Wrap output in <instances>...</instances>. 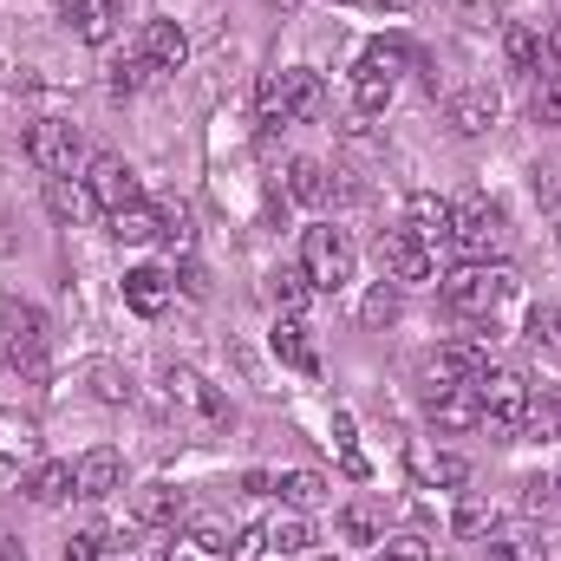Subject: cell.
I'll return each instance as SVG.
<instances>
[{
  "instance_id": "1",
  "label": "cell",
  "mask_w": 561,
  "mask_h": 561,
  "mask_svg": "<svg viewBox=\"0 0 561 561\" xmlns=\"http://www.w3.org/2000/svg\"><path fill=\"white\" fill-rule=\"evenodd\" d=\"M262 131H280V125H307V118H320L327 112V85H320V72L313 66H280L262 79Z\"/></svg>"
},
{
  "instance_id": "2",
  "label": "cell",
  "mask_w": 561,
  "mask_h": 561,
  "mask_svg": "<svg viewBox=\"0 0 561 561\" xmlns=\"http://www.w3.org/2000/svg\"><path fill=\"white\" fill-rule=\"evenodd\" d=\"M510 287H516V275L503 262H463V268L444 275V307L463 313V320H490L510 300Z\"/></svg>"
},
{
  "instance_id": "3",
  "label": "cell",
  "mask_w": 561,
  "mask_h": 561,
  "mask_svg": "<svg viewBox=\"0 0 561 561\" xmlns=\"http://www.w3.org/2000/svg\"><path fill=\"white\" fill-rule=\"evenodd\" d=\"M450 242L463 262H496L510 249V216L490 203V196H470V203H450Z\"/></svg>"
},
{
  "instance_id": "4",
  "label": "cell",
  "mask_w": 561,
  "mask_h": 561,
  "mask_svg": "<svg viewBox=\"0 0 561 561\" xmlns=\"http://www.w3.org/2000/svg\"><path fill=\"white\" fill-rule=\"evenodd\" d=\"M353 236L346 229H333V222H313L307 236H300V268H307V280L320 287V294H340L346 280H353Z\"/></svg>"
},
{
  "instance_id": "5",
  "label": "cell",
  "mask_w": 561,
  "mask_h": 561,
  "mask_svg": "<svg viewBox=\"0 0 561 561\" xmlns=\"http://www.w3.org/2000/svg\"><path fill=\"white\" fill-rule=\"evenodd\" d=\"M477 399H483V424H490V437H523L529 399H536L523 373H510V366H490V373L477 379Z\"/></svg>"
},
{
  "instance_id": "6",
  "label": "cell",
  "mask_w": 561,
  "mask_h": 561,
  "mask_svg": "<svg viewBox=\"0 0 561 561\" xmlns=\"http://www.w3.org/2000/svg\"><path fill=\"white\" fill-rule=\"evenodd\" d=\"M26 163H33L39 176H72V170L85 163L79 125H66V118H33V125H26Z\"/></svg>"
},
{
  "instance_id": "7",
  "label": "cell",
  "mask_w": 561,
  "mask_h": 561,
  "mask_svg": "<svg viewBox=\"0 0 561 561\" xmlns=\"http://www.w3.org/2000/svg\"><path fill=\"white\" fill-rule=\"evenodd\" d=\"M85 190H92V203H99L105 216H118V209L144 203L138 196V170H131L125 157H92V163H85Z\"/></svg>"
},
{
  "instance_id": "8",
  "label": "cell",
  "mask_w": 561,
  "mask_h": 561,
  "mask_svg": "<svg viewBox=\"0 0 561 561\" xmlns=\"http://www.w3.org/2000/svg\"><path fill=\"white\" fill-rule=\"evenodd\" d=\"M0 333L13 340V359L26 366V373H46V320L33 313V307H0Z\"/></svg>"
},
{
  "instance_id": "9",
  "label": "cell",
  "mask_w": 561,
  "mask_h": 561,
  "mask_svg": "<svg viewBox=\"0 0 561 561\" xmlns=\"http://www.w3.org/2000/svg\"><path fill=\"white\" fill-rule=\"evenodd\" d=\"M379 262H386L392 280H431V242H419V236L399 222V229L379 236Z\"/></svg>"
},
{
  "instance_id": "10",
  "label": "cell",
  "mask_w": 561,
  "mask_h": 561,
  "mask_svg": "<svg viewBox=\"0 0 561 561\" xmlns=\"http://www.w3.org/2000/svg\"><path fill=\"white\" fill-rule=\"evenodd\" d=\"M72 483H79L85 503H105V496L125 483V457H118L112 444H99V450H85V457L72 463Z\"/></svg>"
},
{
  "instance_id": "11",
  "label": "cell",
  "mask_w": 561,
  "mask_h": 561,
  "mask_svg": "<svg viewBox=\"0 0 561 561\" xmlns=\"http://www.w3.org/2000/svg\"><path fill=\"white\" fill-rule=\"evenodd\" d=\"M477 379H483V353H477V346H444V353L424 359V386H431V392H444V386H477Z\"/></svg>"
},
{
  "instance_id": "12",
  "label": "cell",
  "mask_w": 561,
  "mask_h": 561,
  "mask_svg": "<svg viewBox=\"0 0 561 561\" xmlns=\"http://www.w3.org/2000/svg\"><path fill=\"white\" fill-rule=\"evenodd\" d=\"M59 13L85 46H105L118 33V0H59Z\"/></svg>"
},
{
  "instance_id": "13",
  "label": "cell",
  "mask_w": 561,
  "mask_h": 561,
  "mask_svg": "<svg viewBox=\"0 0 561 561\" xmlns=\"http://www.w3.org/2000/svg\"><path fill=\"white\" fill-rule=\"evenodd\" d=\"M496 112H503V105H496V92H490V85H470V92H457V99L444 105V118H450L463 138H483V131L496 125Z\"/></svg>"
},
{
  "instance_id": "14",
  "label": "cell",
  "mask_w": 561,
  "mask_h": 561,
  "mask_svg": "<svg viewBox=\"0 0 561 561\" xmlns=\"http://www.w3.org/2000/svg\"><path fill=\"white\" fill-rule=\"evenodd\" d=\"M163 392H170V405H190V412H203L209 424L229 419V405H222V399H216V392L190 373V366H170V373H163Z\"/></svg>"
},
{
  "instance_id": "15",
  "label": "cell",
  "mask_w": 561,
  "mask_h": 561,
  "mask_svg": "<svg viewBox=\"0 0 561 561\" xmlns=\"http://www.w3.org/2000/svg\"><path fill=\"white\" fill-rule=\"evenodd\" d=\"M431 424H437V431H470V424H483L477 386H444V392H431Z\"/></svg>"
},
{
  "instance_id": "16",
  "label": "cell",
  "mask_w": 561,
  "mask_h": 561,
  "mask_svg": "<svg viewBox=\"0 0 561 561\" xmlns=\"http://www.w3.org/2000/svg\"><path fill=\"white\" fill-rule=\"evenodd\" d=\"M392 92H399V72H386L379 59H359V66H353V105H359L366 118H379V112L392 105Z\"/></svg>"
},
{
  "instance_id": "17",
  "label": "cell",
  "mask_w": 561,
  "mask_h": 561,
  "mask_svg": "<svg viewBox=\"0 0 561 561\" xmlns=\"http://www.w3.org/2000/svg\"><path fill=\"white\" fill-rule=\"evenodd\" d=\"M138 53L157 66V72H176V66L190 59V39H183V26H176V20H150V26H144V39H138Z\"/></svg>"
},
{
  "instance_id": "18",
  "label": "cell",
  "mask_w": 561,
  "mask_h": 561,
  "mask_svg": "<svg viewBox=\"0 0 561 561\" xmlns=\"http://www.w3.org/2000/svg\"><path fill=\"white\" fill-rule=\"evenodd\" d=\"M170 287H176V280L163 275V268H131V275H125V307H131L138 320H157V313L170 307Z\"/></svg>"
},
{
  "instance_id": "19",
  "label": "cell",
  "mask_w": 561,
  "mask_h": 561,
  "mask_svg": "<svg viewBox=\"0 0 561 561\" xmlns=\"http://www.w3.org/2000/svg\"><path fill=\"white\" fill-rule=\"evenodd\" d=\"M275 353H280V366H294V373H320V353H313V333H307L300 313H280L275 320Z\"/></svg>"
},
{
  "instance_id": "20",
  "label": "cell",
  "mask_w": 561,
  "mask_h": 561,
  "mask_svg": "<svg viewBox=\"0 0 561 561\" xmlns=\"http://www.w3.org/2000/svg\"><path fill=\"white\" fill-rule=\"evenodd\" d=\"M0 463H39V419L0 412Z\"/></svg>"
},
{
  "instance_id": "21",
  "label": "cell",
  "mask_w": 561,
  "mask_h": 561,
  "mask_svg": "<svg viewBox=\"0 0 561 561\" xmlns=\"http://www.w3.org/2000/svg\"><path fill=\"white\" fill-rule=\"evenodd\" d=\"M405 229H412L419 242H450V203L431 196V190L405 196Z\"/></svg>"
},
{
  "instance_id": "22",
  "label": "cell",
  "mask_w": 561,
  "mask_h": 561,
  "mask_svg": "<svg viewBox=\"0 0 561 561\" xmlns=\"http://www.w3.org/2000/svg\"><path fill=\"white\" fill-rule=\"evenodd\" d=\"M183 490H170V483H150V490H138V523L144 529H170L176 536V523H183Z\"/></svg>"
},
{
  "instance_id": "23",
  "label": "cell",
  "mask_w": 561,
  "mask_h": 561,
  "mask_svg": "<svg viewBox=\"0 0 561 561\" xmlns=\"http://www.w3.org/2000/svg\"><path fill=\"white\" fill-rule=\"evenodd\" d=\"M46 209L59 216V222H85L99 203H92V190H85V176H46Z\"/></svg>"
},
{
  "instance_id": "24",
  "label": "cell",
  "mask_w": 561,
  "mask_h": 561,
  "mask_svg": "<svg viewBox=\"0 0 561 561\" xmlns=\"http://www.w3.org/2000/svg\"><path fill=\"white\" fill-rule=\"evenodd\" d=\"M112 236H118L125 249H144V242H157V236H163V209H150V203H131V209H118V216H112Z\"/></svg>"
},
{
  "instance_id": "25",
  "label": "cell",
  "mask_w": 561,
  "mask_h": 561,
  "mask_svg": "<svg viewBox=\"0 0 561 561\" xmlns=\"http://www.w3.org/2000/svg\"><path fill=\"white\" fill-rule=\"evenodd\" d=\"M79 483H72V463H33V477H26V496L39 503V510H53V503H66Z\"/></svg>"
},
{
  "instance_id": "26",
  "label": "cell",
  "mask_w": 561,
  "mask_h": 561,
  "mask_svg": "<svg viewBox=\"0 0 561 561\" xmlns=\"http://www.w3.org/2000/svg\"><path fill=\"white\" fill-rule=\"evenodd\" d=\"M287 196L313 209V203H327V196H333V183H327V170H320L313 157H294V163H287Z\"/></svg>"
},
{
  "instance_id": "27",
  "label": "cell",
  "mask_w": 561,
  "mask_h": 561,
  "mask_svg": "<svg viewBox=\"0 0 561 561\" xmlns=\"http://www.w3.org/2000/svg\"><path fill=\"white\" fill-rule=\"evenodd\" d=\"M340 536L359 542V549H373V542H386V516H379L373 503H346V510H340Z\"/></svg>"
},
{
  "instance_id": "28",
  "label": "cell",
  "mask_w": 561,
  "mask_h": 561,
  "mask_svg": "<svg viewBox=\"0 0 561 561\" xmlns=\"http://www.w3.org/2000/svg\"><path fill=\"white\" fill-rule=\"evenodd\" d=\"M268 542H275L280 556H300V549H313V523H307V510H280L275 523H268Z\"/></svg>"
},
{
  "instance_id": "29",
  "label": "cell",
  "mask_w": 561,
  "mask_h": 561,
  "mask_svg": "<svg viewBox=\"0 0 561 561\" xmlns=\"http://www.w3.org/2000/svg\"><path fill=\"white\" fill-rule=\"evenodd\" d=\"M275 490H280V503H287V510H313V503L327 496V483H320L313 470H280Z\"/></svg>"
},
{
  "instance_id": "30",
  "label": "cell",
  "mask_w": 561,
  "mask_h": 561,
  "mask_svg": "<svg viewBox=\"0 0 561 561\" xmlns=\"http://www.w3.org/2000/svg\"><path fill=\"white\" fill-rule=\"evenodd\" d=\"M268 294H275V307H280V313H307V300H313L320 287L307 280V268H280V275H275V287H268Z\"/></svg>"
},
{
  "instance_id": "31",
  "label": "cell",
  "mask_w": 561,
  "mask_h": 561,
  "mask_svg": "<svg viewBox=\"0 0 561 561\" xmlns=\"http://www.w3.org/2000/svg\"><path fill=\"white\" fill-rule=\"evenodd\" d=\"M503 53H510V66H516V72H536V59H542L536 26H510V33H503Z\"/></svg>"
},
{
  "instance_id": "32",
  "label": "cell",
  "mask_w": 561,
  "mask_h": 561,
  "mask_svg": "<svg viewBox=\"0 0 561 561\" xmlns=\"http://www.w3.org/2000/svg\"><path fill=\"white\" fill-rule=\"evenodd\" d=\"M450 529H457V536H490V529H496V510H490L483 496H463L457 516H450Z\"/></svg>"
},
{
  "instance_id": "33",
  "label": "cell",
  "mask_w": 561,
  "mask_h": 561,
  "mask_svg": "<svg viewBox=\"0 0 561 561\" xmlns=\"http://www.w3.org/2000/svg\"><path fill=\"white\" fill-rule=\"evenodd\" d=\"M150 72H157V66H150L144 53H125V59L112 66V92H118V99H131V92H144V79H150Z\"/></svg>"
},
{
  "instance_id": "34",
  "label": "cell",
  "mask_w": 561,
  "mask_h": 561,
  "mask_svg": "<svg viewBox=\"0 0 561 561\" xmlns=\"http://www.w3.org/2000/svg\"><path fill=\"white\" fill-rule=\"evenodd\" d=\"M419 477H424V483H444V490H457V483L470 477V463L444 450V457H419Z\"/></svg>"
},
{
  "instance_id": "35",
  "label": "cell",
  "mask_w": 561,
  "mask_h": 561,
  "mask_svg": "<svg viewBox=\"0 0 561 561\" xmlns=\"http://www.w3.org/2000/svg\"><path fill=\"white\" fill-rule=\"evenodd\" d=\"M523 437H561V405H556V399H529Z\"/></svg>"
},
{
  "instance_id": "36",
  "label": "cell",
  "mask_w": 561,
  "mask_h": 561,
  "mask_svg": "<svg viewBox=\"0 0 561 561\" xmlns=\"http://www.w3.org/2000/svg\"><path fill=\"white\" fill-rule=\"evenodd\" d=\"M490 561H549V549L536 536H503V542H490Z\"/></svg>"
},
{
  "instance_id": "37",
  "label": "cell",
  "mask_w": 561,
  "mask_h": 561,
  "mask_svg": "<svg viewBox=\"0 0 561 561\" xmlns=\"http://www.w3.org/2000/svg\"><path fill=\"white\" fill-rule=\"evenodd\" d=\"M529 112H536V125H561V79H542V85H536Z\"/></svg>"
},
{
  "instance_id": "38",
  "label": "cell",
  "mask_w": 561,
  "mask_h": 561,
  "mask_svg": "<svg viewBox=\"0 0 561 561\" xmlns=\"http://www.w3.org/2000/svg\"><path fill=\"white\" fill-rule=\"evenodd\" d=\"M163 561H229V556H222V549H209V542H196V536H170Z\"/></svg>"
},
{
  "instance_id": "39",
  "label": "cell",
  "mask_w": 561,
  "mask_h": 561,
  "mask_svg": "<svg viewBox=\"0 0 561 561\" xmlns=\"http://www.w3.org/2000/svg\"><path fill=\"white\" fill-rule=\"evenodd\" d=\"M262 549H268V523H249V529L236 536V549H229V561H262Z\"/></svg>"
},
{
  "instance_id": "40",
  "label": "cell",
  "mask_w": 561,
  "mask_h": 561,
  "mask_svg": "<svg viewBox=\"0 0 561 561\" xmlns=\"http://www.w3.org/2000/svg\"><path fill=\"white\" fill-rule=\"evenodd\" d=\"M359 313H366V327H386V320H392V313H399V294H392V287H373V294H366V307H359Z\"/></svg>"
},
{
  "instance_id": "41",
  "label": "cell",
  "mask_w": 561,
  "mask_h": 561,
  "mask_svg": "<svg viewBox=\"0 0 561 561\" xmlns=\"http://www.w3.org/2000/svg\"><path fill=\"white\" fill-rule=\"evenodd\" d=\"M386 561H431L424 536H386Z\"/></svg>"
},
{
  "instance_id": "42",
  "label": "cell",
  "mask_w": 561,
  "mask_h": 561,
  "mask_svg": "<svg viewBox=\"0 0 561 561\" xmlns=\"http://www.w3.org/2000/svg\"><path fill=\"white\" fill-rule=\"evenodd\" d=\"M92 386H99V399H112V405H118V399H125V392H131V386H125V373H118V366H92Z\"/></svg>"
},
{
  "instance_id": "43",
  "label": "cell",
  "mask_w": 561,
  "mask_h": 561,
  "mask_svg": "<svg viewBox=\"0 0 561 561\" xmlns=\"http://www.w3.org/2000/svg\"><path fill=\"white\" fill-rule=\"evenodd\" d=\"M99 556H105V549H99L92 536H79V542H72V549H66V556H59V561H99Z\"/></svg>"
},
{
  "instance_id": "44",
  "label": "cell",
  "mask_w": 561,
  "mask_h": 561,
  "mask_svg": "<svg viewBox=\"0 0 561 561\" xmlns=\"http://www.w3.org/2000/svg\"><path fill=\"white\" fill-rule=\"evenodd\" d=\"M0 561H26V549L20 542H0Z\"/></svg>"
},
{
  "instance_id": "45",
  "label": "cell",
  "mask_w": 561,
  "mask_h": 561,
  "mask_svg": "<svg viewBox=\"0 0 561 561\" xmlns=\"http://www.w3.org/2000/svg\"><path fill=\"white\" fill-rule=\"evenodd\" d=\"M379 7H412V0H379Z\"/></svg>"
},
{
  "instance_id": "46",
  "label": "cell",
  "mask_w": 561,
  "mask_h": 561,
  "mask_svg": "<svg viewBox=\"0 0 561 561\" xmlns=\"http://www.w3.org/2000/svg\"><path fill=\"white\" fill-rule=\"evenodd\" d=\"M268 7H300V0H268Z\"/></svg>"
},
{
  "instance_id": "47",
  "label": "cell",
  "mask_w": 561,
  "mask_h": 561,
  "mask_svg": "<svg viewBox=\"0 0 561 561\" xmlns=\"http://www.w3.org/2000/svg\"><path fill=\"white\" fill-rule=\"evenodd\" d=\"M556 496H561V477H556Z\"/></svg>"
},
{
  "instance_id": "48",
  "label": "cell",
  "mask_w": 561,
  "mask_h": 561,
  "mask_svg": "<svg viewBox=\"0 0 561 561\" xmlns=\"http://www.w3.org/2000/svg\"><path fill=\"white\" fill-rule=\"evenodd\" d=\"M327 561H333V556H327Z\"/></svg>"
},
{
  "instance_id": "49",
  "label": "cell",
  "mask_w": 561,
  "mask_h": 561,
  "mask_svg": "<svg viewBox=\"0 0 561 561\" xmlns=\"http://www.w3.org/2000/svg\"><path fill=\"white\" fill-rule=\"evenodd\" d=\"M556 7H561V0H556Z\"/></svg>"
}]
</instances>
